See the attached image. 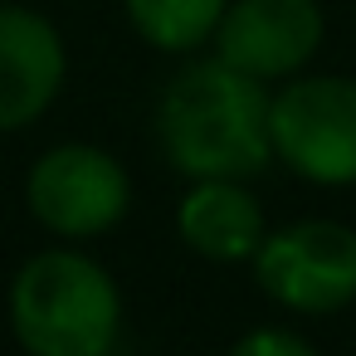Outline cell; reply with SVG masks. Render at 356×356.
Wrapping results in <instances>:
<instances>
[{
	"instance_id": "7",
	"label": "cell",
	"mask_w": 356,
	"mask_h": 356,
	"mask_svg": "<svg viewBox=\"0 0 356 356\" xmlns=\"http://www.w3.org/2000/svg\"><path fill=\"white\" fill-rule=\"evenodd\" d=\"M69 79V49L49 15L0 0V137L35 127Z\"/></svg>"
},
{
	"instance_id": "6",
	"label": "cell",
	"mask_w": 356,
	"mask_h": 356,
	"mask_svg": "<svg viewBox=\"0 0 356 356\" xmlns=\"http://www.w3.org/2000/svg\"><path fill=\"white\" fill-rule=\"evenodd\" d=\"M327 40V15L317 0H229L215 25V59L259 79H298Z\"/></svg>"
},
{
	"instance_id": "4",
	"label": "cell",
	"mask_w": 356,
	"mask_h": 356,
	"mask_svg": "<svg viewBox=\"0 0 356 356\" xmlns=\"http://www.w3.org/2000/svg\"><path fill=\"white\" fill-rule=\"evenodd\" d=\"M25 210L30 220L69 244L98 239L118 229L132 210V176L127 166L93 142H59L35 156L25 176Z\"/></svg>"
},
{
	"instance_id": "8",
	"label": "cell",
	"mask_w": 356,
	"mask_h": 356,
	"mask_svg": "<svg viewBox=\"0 0 356 356\" xmlns=\"http://www.w3.org/2000/svg\"><path fill=\"white\" fill-rule=\"evenodd\" d=\"M176 234L205 264H249L268 234V220L239 176H205L186 186L176 205Z\"/></svg>"
},
{
	"instance_id": "3",
	"label": "cell",
	"mask_w": 356,
	"mask_h": 356,
	"mask_svg": "<svg viewBox=\"0 0 356 356\" xmlns=\"http://www.w3.org/2000/svg\"><path fill=\"white\" fill-rule=\"evenodd\" d=\"M273 161L307 186H356V79L298 74L273 93L268 108Z\"/></svg>"
},
{
	"instance_id": "2",
	"label": "cell",
	"mask_w": 356,
	"mask_h": 356,
	"mask_svg": "<svg viewBox=\"0 0 356 356\" xmlns=\"http://www.w3.org/2000/svg\"><path fill=\"white\" fill-rule=\"evenodd\" d=\"M10 332L25 356H113L122 341V288L83 249L30 254L6 293Z\"/></svg>"
},
{
	"instance_id": "1",
	"label": "cell",
	"mask_w": 356,
	"mask_h": 356,
	"mask_svg": "<svg viewBox=\"0 0 356 356\" xmlns=\"http://www.w3.org/2000/svg\"><path fill=\"white\" fill-rule=\"evenodd\" d=\"M273 88L229 69L225 59H191L171 74L156 103V142L161 156L186 176H259L273 161L268 132Z\"/></svg>"
},
{
	"instance_id": "10",
	"label": "cell",
	"mask_w": 356,
	"mask_h": 356,
	"mask_svg": "<svg viewBox=\"0 0 356 356\" xmlns=\"http://www.w3.org/2000/svg\"><path fill=\"white\" fill-rule=\"evenodd\" d=\"M225 356H322V351L302 332H293V327H254Z\"/></svg>"
},
{
	"instance_id": "5",
	"label": "cell",
	"mask_w": 356,
	"mask_h": 356,
	"mask_svg": "<svg viewBox=\"0 0 356 356\" xmlns=\"http://www.w3.org/2000/svg\"><path fill=\"white\" fill-rule=\"evenodd\" d=\"M249 264L259 293L293 317H332L356 302V229L341 220L268 229Z\"/></svg>"
},
{
	"instance_id": "9",
	"label": "cell",
	"mask_w": 356,
	"mask_h": 356,
	"mask_svg": "<svg viewBox=\"0 0 356 356\" xmlns=\"http://www.w3.org/2000/svg\"><path fill=\"white\" fill-rule=\"evenodd\" d=\"M225 6L229 0H122L137 40L161 54H176V59H186L215 40Z\"/></svg>"
}]
</instances>
